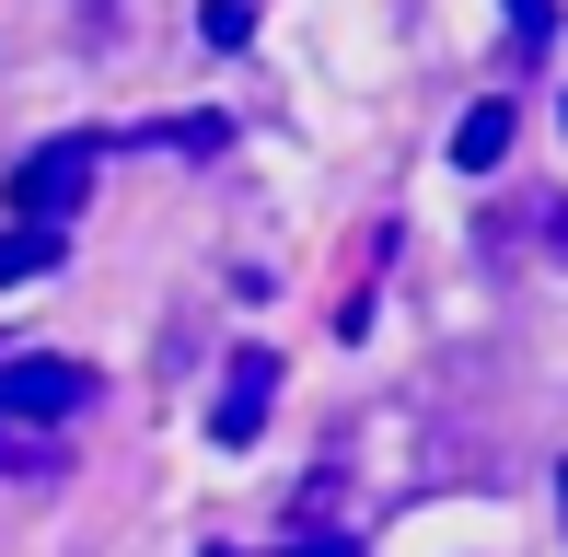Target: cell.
Segmentation results:
<instances>
[{
	"label": "cell",
	"instance_id": "1",
	"mask_svg": "<svg viewBox=\"0 0 568 557\" xmlns=\"http://www.w3.org/2000/svg\"><path fill=\"white\" fill-rule=\"evenodd\" d=\"M116 163V140L105 129H59V140H36L12 163V221L23 233H70V210H82L93 198V174Z\"/></svg>",
	"mask_w": 568,
	"mask_h": 557
},
{
	"label": "cell",
	"instance_id": "10",
	"mask_svg": "<svg viewBox=\"0 0 568 557\" xmlns=\"http://www.w3.org/2000/svg\"><path fill=\"white\" fill-rule=\"evenodd\" d=\"M557 523H568V465H557Z\"/></svg>",
	"mask_w": 568,
	"mask_h": 557
},
{
	"label": "cell",
	"instance_id": "6",
	"mask_svg": "<svg viewBox=\"0 0 568 557\" xmlns=\"http://www.w3.org/2000/svg\"><path fill=\"white\" fill-rule=\"evenodd\" d=\"M0 476H59V442L47 429H0Z\"/></svg>",
	"mask_w": 568,
	"mask_h": 557
},
{
	"label": "cell",
	"instance_id": "8",
	"mask_svg": "<svg viewBox=\"0 0 568 557\" xmlns=\"http://www.w3.org/2000/svg\"><path fill=\"white\" fill-rule=\"evenodd\" d=\"M210 557H359L348 535H302V546H210Z\"/></svg>",
	"mask_w": 568,
	"mask_h": 557
},
{
	"label": "cell",
	"instance_id": "5",
	"mask_svg": "<svg viewBox=\"0 0 568 557\" xmlns=\"http://www.w3.org/2000/svg\"><path fill=\"white\" fill-rule=\"evenodd\" d=\"M59 244H70V233H23V221H12V233H0V291L47 278V267H59Z\"/></svg>",
	"mask_w": 568,
	"mask_h": 557
},
{
	"label": "cell",
	"instance_id": "3",
	"mask_svg": "<svg viewBox=\"0 0 568 557\" xmlns=\"http://www.w3.org/2000/svg\"><path fill=\"white\" fill-rule=\"evenodd\" d=\"M267 407H278V348H232V361H221V407H210V442H221V453H244L255 429H267Z\"/></svg>",
	"mask_w": 568,
	"mask_h": 557
},
{
	"label": "cell",
	"instance_id": "2",
	"mask_svg": "<svg viewBox=\"0 0 568 557\" xmlns=\"http://www.w3.org/2000/svg\"><path fill=\"white\" fill-rule=\"evenodd\" d=\"M93 407V372L59 361V348H36V361H0V429H47V418H82Z\"/></svg>",
	"mask_w": 568,
	"mask_h": 557
},
{
	"label": "cell",
	"instance_id": "11",
	"mask_svg": "<svg viewBox=\"0 0 568 557\" xmlns=\"http://www.w3.org/2000/svg\"><path fill=\"white\" fill-rule=\"evenodd\" d=\"M557 129H568V93H557Z\"/></svg>",
	"mask_w": 568,
	"mask_h": 557
},
{
	"label": "cell",
	"instance_id": "7",
	"mask_svg": "<svg viewBox=\"0 0 568 557\" xmlns=\"http://www.w3.org/2000/svg\"><path fill=\"white\" fill-rule=\"evenodd\" d=\"M197 36H210V47H244L255 36V0H197Z\"/></svg>",
	"mask_w": 568,
	"mask_h": 557
},
{
	"label": "cell",
	"instance_id": "4",
	"mask_svg": "<svg viewBox=\"0 0 568 557\" xmlns=\"http://www.w3.org/2000/svg\"><path fill=\"white\" fill-rule=\"evenodd\" d=\"M510 140H523V117H510L499 93H487V105L453 129V163H464V174H499V163H510Z\"/></svg>",
	"mask_w": 568,
	"mask_h": 557
},
{
	"label": "cell",
	"instance_id": "9",
	"mask_svg": "<svg viewBox=\"0 0 568 557\" xmlns=\"http://www.w3.org/2000/svg\"><path fill=\"white\" fill-rule=\"evenodd\" d=\"M510 36H523V47H546V36H557V0H510Z\"/></svg>",
	"mask_w": 568,
	"mask_h": 557
}]
</instances>
